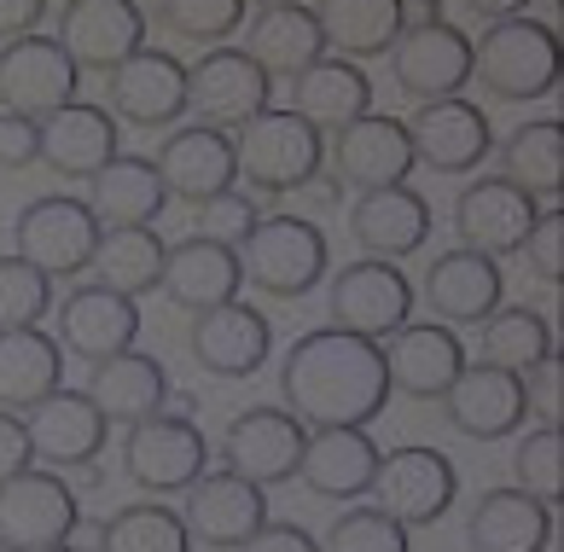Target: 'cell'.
Listing matches in <instances>:
<instances>
[{
    "label": "cell",
    "instance_id": "obj_1",
    "mask_svg": "<svg viewBox=\"0 0 564 552\" xmlns=\"http://www.w3.org/2000/svg\"><path fill=\"white\" fill-rule=\"evenodd\" d=\"M280 401L308 431L315 424H372L390 401L384 344L344 326L303 332L280 360Z\"/></svg>",
    "mask_w": 564,
    "mask_h": 552
},
{
    "label": "cell",
    "instance_id": "obj_2",
    "mask_svg": "<svg viewBox=\"0 0 564 552\" xmlns=\"http://www.w3.org/2000/svg\"><path fill=\"white\" fill-rule=\"evenodd\" d=\"M564 53L558 30L541 18H495V24L471 41V82L500 105H535L558 88Z\"/></svg>",
    "mask_w": 564,
    "mask_h": 552
},
{
    "label": "cell",
    "instance_id": "obj_3",
    "mask_svg": "<svg viewBox=\"0 0 564 552\" xmlns=\"http://www.w3.org/2000/svg\"><path fill=\"white\" fill-rule=\"evenodd\" d=\"M234 163H239V181L250 193L285 198V193H303L326 169V134L315 122H303L291 105H262L257 117L239 122Z\"/></svg>",
    "mask_w": 564,
    "mask_h": 552
},
{
    "label": "cell",
    "instance_id": "obj_4",
    "mask_svg": "<svg viewBox=\"0 0 564 552\" xmlns=\"http://www.w3.org/2000/svg\"><path fill=\"white\" fill-rule=\"evenodd\" d=\"M239 250V268H245V285H257L268 296H308L326 268H332V245L326 232L308 221V216H257V227L234 245Z\"/></svg>",
    "mask_w": 564,
    "mask_h": 552
},
{
    "label": "cell",
    "instance_id": "obj_5",
    "mask_svg": "<svg viewBox=\"0 0 564 552\" xmlns=\"http://www.w3.org/2000/svg\"><path fill=\"white\" fill-rule=\"evenodd\" d=\"M76 488L53 465H24L0 477V546L12 552H58L76 535Z\"/></svg>",
    "mask_w": 564,
    "mask_h": 552
},
{
    "label": "cell",
    "instance_id": "obj_6",
    "mask_svg": "<svg viewBox=\"0 0 564 552\" xmlns=\"http://www.w3.org/2000/svg\"><path fill=\"white\" fill-rule=\"evenodd\" d=\"M122 472H129L145 495H181L210 472V442L193 424V413H145L122 436Z\"/></svg>",
    "mask_w": 564,
    "mask_h": 552
},
{
    "label": "cell",
    "instance_id": "obj_7",
    "mask_svg": "<svg viewBox=\"0 0 564 552\" xmlns=\"http://www.w3.org/2000/svg\"><path fill=\"white\" fill-rule=\"evenodd\" d=\"M99 216L88 209V198H70V193H53V198H35L18 209L12 221V257L35 262L47 280H76L88 273L94 262V245H99Z\"/></svg>",
    "mask_w": 564,
    "mask_h": 552
},
{
    "label": "cell",
    "instance_id": "obj_8",
    "mask_svg": "<svg viewBox=\"0 0 564 552\" xmlns=\"http://www.w3.org/2000/svg\"><path fill=\"white\" fill-rule=\"evenodd\" d=\"M390 58V76L413 105L425 99H448L471 82V35L454 30L448 18H408V30L395 35Z\"/></svg>",
    "mask_w": 564,
    "mask_h": 552
},
{
    "label": "cell",
    "instance_id": "obj_9",
    "mask_svg": "<svg viewBox=\"0 0 564 552\" xmlns=\"http://www.w3.org/2000/svg\"><path fill=\"white\" fill-rule=\"evenodd\" d=\"M326 321L384 344L395 326L413 321V280L384 257L349 262V268L332 273V285H326Z\"/></svg>",
    "mask_w": 564,
    "mask_h": 552
},
{
    "label": "cell",
    "instance_id": "obj_10",
    "mask_svg": "<svg viewBox=\"0 0 564 552\" xmlns=\"http://www.w3.org/2000/svg\"><path fill=\"white\" fill-rule=\"evenodd\" d=\"M82 88V71L76 58L58 47V35H18V41H0V105L7 111H24V117H53L58 105H70Z\"/></svg>",
    "mask_w": 564,
    "mask_h": 552
},
{
    "label": "cell",
    "instance_id": "obj_11",
    "mask_svg": "<svg viewBox=\"0 0 564 552\" xmlns=\"http://www.w3.org/2000/svg\"><path fill=\"white\" fill-rule=\"evenodd\" d=\"M459 495V472L443 448H395L379 454V472H372V506H384L395 523L420 529L448 518V506Z\"/></svg>",
    "mask_w": 564,
    "mask_h": 552
},
{
    "label": "cell",
    "instance_id": "obj_12",
    "mask_svg": "<svg viewBox=\"0 0 564 552\" xmlns=\"http://www.w3.org/2000/svg\"><path fill=\"white\" fill-rule=\"evenodd\" d=\"M303 442H308V424L291 413V408H245L239 419H227V436H221V465L239 472L262 488H280L297 477V459H303Z\"/></svg>",
    "mask_w": 564,
    "mask_h": 552
},
{
    "label": "cell",
    "instance_id": "obj_13",
    "mask_svg": "<svg viewBox=\"0 0 564 552\" xmlns=\"http://www.w3.org/2000/svg\"><path fill=\"white\" fill-rule=\"evenodd\" d=\"M436 401H443L454 431L471 436V442H500V436L524 431V419H530L524 378L495 367V360H466V367L454 372V385Z\"/></svg>",
    "mask_w": 564,
    "mask_h": 552
},
{
    "label": "cell",
    "instance_id": "obj_14",
    "mask_svg": "<svg viewBox=\"0 0 564 552\" xmlns=\"http://www.w3.org/2000/svg\"><path fill=\"white\" fill-rule=\"evenodd\" d=\"M262 105H274V76L245 47H210L198 65H186V111H198V122L239 129Z\"/></svg>",
    "mask_w": 564,
    "mask_h": 552
},
{
    "label": "cell",
    "instance_id": "obj_15",
    "mask_svg": "<svg viewBox=\"0 0 564 552\" xmlns=\"http://www.w3.org/2000/svg\"><path fill=\"white\" fill-rule=\"evenodd\" d=\"M158 181L163 193L181 204H204L239 186V163H234V134L216 122H170V140L158 145Z\"/></svg>",
    "mask_w": 564,
    "mask_h": 552
},
{
    "label": "cell",
    "instance_id": "obj_16",
    "mask_svg": "<svg viewBox=\"0 0 564 552\" xmlns=\"http://www.w3.org/2000/svg\"><path fill=\"white\" fill-rule=\"evenodd\" d=\"M413 175V134L402 117L384 111H361L332 134V181L338 186H402Z\"/></svg>",
    "mask_w": 564,
    "mask_h": 552
},
{
    "label": "cell",
    "instance_id": "obj_17",
    "mask_svg": "<svg viewBox=\"0 0 564 552\" xmlns=\"http://www.w3.org/2000/svg\"><path fill=\"white\" fill-rule=\"evenodd\" d=\"M413 134V163H425L431 175H471L477 163L495 152V129L484 117V105L471 99H425L420 117L408 122Z\"/></svg>",
    "mask_w": 564,
    "mask_h": 552
},
{
    "label": "cell",
    "instance_id": "obj_18",
    "mask_svg": "<svg viewBox=\"0 0 564 552\" xmlns=\"http://www.w3.org/2000/svg\"><path fill=\"white\" fill-rule=\"evenodd\" d=\"M186 495V535H193L198 546H216V552H239L245 535L268 518V488L262 483H250L239 472H204L193 488H181Z\"/></svg>",
    "mask_w": 564,
    "mask_h": 552
},
{
    "label": "cell",
    "instance_id": "obj_19",
    "mask_svg": "<svg viewBox=\"0 0 564 552\" xmlns=\"http://www.w3.org/2000/svg\"><path fill=\"white\" fill-rule=\"evenodd\" d=\"M106 99L111 117L134 122V129H170L186 117V65L175 53L140 47L117 71H106Z\"/></svg>",
    "mask_w": 564,
    "mask_h": 552
},
{
    "label": "cell",
    "instance_id": "obj_20",
    "mask_svg": "<svg viewBox=\"0 0 564 552\" xmlns=\"http://www.w3.org/2000/svg\"><path fill=\"white\" fill-rule=\"evenodd\" d=\"M541 198H530L524 186H512L507 175H484L471 186H459L454 198V232L466 250H484V257H518V245H524V232L535 221Z\"/></svg>",
    "mask_w": 564,
    "mask_h": 552
},
{
    "label": "cell",
    "instance_id": "obj_21",
    "mask_svg": "<svg viewBox=\"0 0 564 552\" xmlns=\"http://www.w3.org/2000/svg\"><path fill=\"white\" fill-rule=\"evenodd\" d=\"M58 47L76 58V71H117L129 53L145 47L140 0H65L58 7Z\"/></svg>",
    "mask_w": 564,
    "mask_h": 552
},
{
    "label": "cell",
    "instance_id": "obj_22",
    "mask_svg": "<svg viewBox=\"0 0 564 552\" xmlns=\"http://www.w3.org/2000/svg\"><path fill=\"white\" fill-rule=\"evenodd\" d=\"M24 424H30L35 465H82V472H94V459L106 454V436H111V419L94 408V396L65 385L41 396Z\"/></svg>",
    "mask_w": 564,
    "mask_h": 552
},
{
    "label": "cell",
    "instance_id": "obj_23",
    "mask_svg": "<svg viewBox=\"0 0 564 552\" xmlns=\"http://www.w3.org/2000/svg\"><path fill=\"white\" fill-rule=\"evenodd\" d=\"M193 360L204 372H216V378H257L268 367V355H274V326H268V314L262 309H250V303H216V309H204L193 314Z\"/></svg>",
    "mask_w": 564,
    "mask_h": 552
},
{
    "label": "cell",
    "instance_id": "obj_24",
    "mask_svg": "<svg viewBox=\"0 0 564 552\" xmlns=\"http://www.w3.org/2000/svg\"><path fill=\"white\" fill-rule=\"evenodd\" d=\"M379 442H372L367 424H315L303 442L297 477L308 483V495L321 500H361L379 472Z\"/></svg>",
    "mask_w": 564,
    "mask_h": 552
},
{
    "label": "cell",
    "instance_id": "obj_25",
    "mask_svg": "<svg viewBox=\"0 0 564 552\" xmlns=\"http://www.w3.org/2000/svg\"><path fill=\"white\" fill-rule=\"evenodd\" d=\"M420 296H425V309L443 326H484L489 314L500 309V296H507V280H500L495 257L459 245V250H443V257L431 262Z\"/></svg>",
    "mask_w": 564,
    "mask_h": 552
},
{
    "label": "cell",
    "instance_id": "obj_26",
    "mask_svg": "<svg viewBox=\"0 0 564 552\" xmlns=\"http://www.w3.org/2000/svg\"><path fill=\"white\" fill-rule=\"evenodd\" d=\"M158 291L170 296L181 314H204L216 303H234L245 291V268H239V250L234 245H216L193 232V239H181L163 250V280Z\"/></svg>",
    "mask_w": 564,
    "mask_h": 552
},
{
    "label": "cell",
    "instance_id": "obj_27",
    "mask_svg": "<svg viewBox=\"0 0 564 552\" xmlns=\"http://www.w3.org/2000/svg\"><path fill=\"white\" fill-rule=\"evenodd\" d=\"M466 367V344L454 337V326H431V321H408L384 337V372L390 390H402L408 401H436L454 372Z\"/></svg>",
    "mask_w": 564,
    "mask_h": 552
},
{
    "label": "cell",
    "instance_id": "obj_28",
    "mask_svg": "<svg viewBox=\"0 0 564 552\" xmlns=\"http://www.w3.org/2000/svg\"><path fill=\"white\" fill-rule=\"evenodd\" d=\"M349 232L355 245L367 250V257H384V262H402L413 250H425L431 239V204L425 193H413V186H372L349 204Z\"/></svg>",
    "mask_w": 564,
    "mask_h": 552
},
{
    "label": "cell",
    "instance_id": "obj_29",
    "mask_svg": "<svg viewBox=\"0 0 564 552\" xmlns=\"http://www.w3.org/2000/svg\"><path fill=\"white\" fill-rule=\"evenodd\" d=\"M117 152H122V134H117V117L106 105L70 99V105H58L53 117H41V158H47L53 175L88 181L94 169H106Z\"/></svg>",
    "mask_w": 564,
    "mask_h": 552
},
{
    "label": "cell",
    "instance_id": "obj_30",
    "mask_svg": "<svg viewBox=\"0 0 564 552\" xmlns=\"http://www.w3.org/2000/svg\"><path fill=\"white\" fill-rule=\"evenodd\" d=\"M134 337H140V303L111 291V285H99V280L70 291L65 309H58V344H65V355H82L88 367L117 355V349H129Z\"/></svg>",
    "mask_w": 564,
    "mask_h": 552
},
{
    "label": "cell",
    "instance_id": "obj_31",
    "mask_svg": "<svg viewBox=\"0 0 564 552\" xmlns=\"http://www.w3.org/2000/svg\"><path fill=\"white\" fill-rule=\"evenodd\" d=\"M315 24L332 58L367 65V58H384L408 30V0H321Z\"/></svg>",
    "mask_w": 564,
    "mask_h": 552
},
{
    "label": "cell",
    "instance_id": "obj_32",
    "mask_svg": "<svg viewBox=\"0 0 564 552\" xmlns=\"http://www.w3.org/2000/svg\"><path fill=\"white\" fill-rule=\"evenodd\" d=\"M291 111H297L303 122H315L321 134H338L344 122L372 111V82H367L361 65L321 53L315 65H303L297 76H291Z\"/></svg>",
    "mask_w": 564,
    "mask_h": 552
},
{
    "label": "cell",
    "instance_id": "obj_33",
    "mask_svg": "<svg viewBox=\"0 0 564 552\" xmlns=\"http://www.w3.org/2000/svg\"><path fill=\"white\" fill-rule=\"evenodd\" d=\"M466 541L477 552H541L553 541V500H541L518 483L489 488V495L477 500V512H471Z\"/></svg>",
    "mask_w": 564,
    "mask_h": 552
},
{
    "label": "cell",
    "instance_id": "obj_34",
    "mask_svg": "<svg viewBox=\"0 0 564 552\" xmlns=\"http://www.w3.org/2000/svg\"><path fill=\"white\" fill-rule=\"evenodd\" d=\"M88 396L94 408L106 413L111 424H134L145 413H158L163 401H170V372H163L158 355L145 349H117L106 360H94V378H88Z\"/></svg>",
    "mask_w": 564,
    "mask_h": 552
},
{
    "label": "cell",
    "instance_id": "obj_35",
    "mask_svg": "<svg viewBox=\"0 0 564 552\" xmlns=\"http://www.w3.org/2000/svg\"><path fill=\"white\" fill-rule=\"evenodd\" d=\"M65 385V344L41 326H0V408L30 413Z\"/></svg>",
    "mask_w": 564,
    "mask_h": 552
},
{
    "label": "cell",
    "instance_id": "obj_36",
    "mask_svg": "<svg viewBox=\"0 0 564 552\" xmlns=\"http://www.w3.org/2000/svg\"><path fill=\"white\" fill-rule=\"evenodd\" d=\"M163 204H170V193H163L152 158L117 152L106 169L88 175V209L99 216V227H145L163 216Z\"/></svg>",
    "mask_w": 564,
    "mask_h": 552
},
{
    "label": "cell",
    "instance_id": "obj_37",
    "mask_svg": "<svg viewBox=\"0 0 564 552\" xmlns=\"http://www.w3.org/2000/svg\"><path fill=\"white\" fill-rule=\"evenodd\" d=\"M245 53L257 58V65L268 76H297L303 65H315V58L326 53V41H321V24H315V7H303V0H291V7H268L257 12V24H250L245 35Z\"/></svg>",
    "mask_w": 564,
    "mask_h": 552
},
{
    "label": "cell",
    "instance_id": "obj_38",
    "mask_svg": "<svg viewBox=\"0 0 564 552\" xmlns=\"http://www.w3.org/2000/svg\"><path fill=\"white\" fill-rule=\"evenodd\" d=\"M163 232H152V221L145 227H106L99 232V245H94V262H88V273L99 285H111V291H122V296H140L145 291H158V280H163Z\"/></svg>",
    "mask_w": 564,
    "mask_h": 552
},
{
    "label": "cell",
    "instance_id": "obj_39",
    "mask_svg": "<svg viewBox=\"0 0 564 552\" xmlns=\"http://www.w3.org/2000/svg\"><path fill=\"white\" fill-rule=\"evenodd\" d=\"M495 152H500V175L512 186H524L530 198H558L564 193V129H558V117H535L524 129H512Z\"/></svg>",
    "mask_w": 564,
    "mask_h": 552
},
{
    "label": "cell",
    "instance_id": "obj_40",
    "mask_svg": "<svg viewBox=\"0 0 564 552\" xmlns=\"http://www.w3.org/2000/svg\"><path fill=\"white\" fill-rule=\"evenodd\" d=\"M541 355H553V321L530 303H500L484 321V360L507 372H530Z\"/></svg>",
    "mask_w": 564,
    "mask_h": 552
},
{
    "label": "cell",
    "instance_id": "obj_41",
    "mask_svg": "<svg viewBox=\"0 0 564 552\" xmlns=\"http://www.w3.org/2000/svg\"><path fill=\"white\" fill-rule=\"evenodd\" d=\"M99 546L106 552H186L193 535H186L181 512L158 500H140V506H122V512L99 529Z\"/></svg>",
    "mask_w": 564,
    "mask_h": 552
},
{
    "label": "cell",
    "instance_id": "obj_42",
    "mask_svg": "<svg viewBox=\"0 0 564 552\" xmlns=\"http://www.w3.org/2000/svg\"><path fill=\"white\" fill-rule=\"evenodd\" d=\"M245 0H158V18L170 24V35L198 41V47H216L245 24Z\"/></svg>",
    "mask_w": 564,
    "mask_h": 552
},
{
    "label": "cell",
    "instance_id": "obj_43",
    "mask_svg": "<svg viewBox=\"0 0 564 552\" xmlns=\"http://www.w3.org/2000/svg\"><path fill=\"white\" fill-rule=\"evenodd\" d=\"M53 309V280L24 257H0V326H41Z\"/></svg>",
    "mask_w": 564,
    "mask_h": 552
},
{
    "label": "cell",
    "instance_id": "obj_44",
    "mask_svg": "<svg viewBox=\"0 0 564 552\" xmlns=\"http://www.w3.org/2000/svg\"><path fill=\"white\" fill-rule=\"evenodd\" d=\"M512 483L530 488V495H541V500L564 495V431H558V424H541V431H530L524 442H518Z\"/></svg>",
    "mask_w": 564,
    "mask_h": 552
},
{
    "label": "cell",
    "instance_id": "obj_45",
    "mask_svg": "<svg viewBox=\"0 0 564 552\" xmlns=\"http://www.w3.org/2000/svg\"><path fill=\"white\" fill-rule=\"evenodd\" d=\"M332 552H408V523H395L384 506H355L326 529Z\"/></svg>",
    "mask_w": 564,
    "mask_h": 552
},
{
    "label": "cell",
    "instance_id": "obj_46",
    "mask_svg": "<svg viewBox=\"0 0 564 552\" xmlns=\"http://www.w3.org/2000/svg\"><path fill=\"white\" fill-rule=\"evenodd\" d=\"M535 268V280L558 285L564 280V209H535V221L524 232V245H518Z\"/></svg>",
    "mask_w": 564,
    "mask_h": 552
},
{
    "label": "cell",
    "instance_id": "obj_47",
    "mask_svg": "<svg viewBox=\"0 0 564 552\" xmlns=\"http://www.w3.org/2000/svg\"><path fill=\"white\" fill-rule=\"evenodd\" d=\"M250 227H257V204H250L245 193H234V186L198 204V232H204V239H216V245H239Z\"/></svg>",
    "mask_w": 564,
    "mask_h": 552
},
{
    "label": "cell",
    "instance_id": "obj_48",
    "mask_svg": "<svg viewBox=\"0 0 564 552\" xmlns=\"http://www.w3.org/2000/svg\"><path fill=\"white\" fill-rule=\"evenodd\" d=\"M524 378V401H530V419L541 424H564V360L558 349L553 355H541L530 372H518Z\"/></svg>",
    "mask_w": 564,
    "mask_h": 552
},
{
    "label": "cell",
    "instance_id": "obj_49",
    "mask_svg": "<svg viewBox=\"0 0 564 552\" xmlns=\"http://www.w3.org/2000/svg\"><path fill=\"white\" fill-rule=\"evenodd\" d=\"M41 163V122L24 111H0V169Z\"/></svg>",
    "mask_w": 564,
    "mask_h": 552
},
{
    "label": "cell",
    "instance_id": "obj_50",
    "mask_svg": "<svg viewBox=\"0 0 564 552\" xmlns=\"http://www.w3.org/2000/svg\"><path fill=\"white\" fill-rule=\"evenodd\" d=\"M315 552L321 541L315 535H308V529H297V523H257V529H250V535H245V552Z\"/></svg>",
    "mask_w": 564,
    "mask_h": 552
},
{
    "label": "cell",
    "instance_id": "obj_51",
    "mask_svg": "<svg viewBox=\"0 0 564 552\" xmlns=\"http://www.w3.org/2000/svg\"><path fill=\"white\" fill-rule=\"evenodd\" d=\"M24 465H35V454H30V424L18 419L12 408H0V477L24 472Z\"/></svg>",
    "mask_w": 564,
    "mask_h": 552
},
{
    "label": "cell",
    "instance_id": "obj_52",
    "mask_svg": "<svg viewBox=\"0 0 564 552\" xmlns=\"http://www.w3.org/2000/svg\"><path fill=\"white\" fill-rule=\"evenodd\" d=\"M41 18H47V0H0V41L30 35Z\"/></svg>",
    "mask_w": 564,
    "mask_h": 552
},
{
    "label": "cell",
    "instance_id": "obj_53",
    "mask_svg": "<svg viewBox=\"0 0 564 552\" xmlns=\"http://www.w3.org/2000/svg\"><path fill=\"white\" fill-rule=\"evenodd\" d=\"M459 7L466 12H477V18H518V12H530V0H459Z\"/></svg>",
    "mask_w": 564,
    "mask_h": 552
},
{
    "label": "cell",
    "instance_id": "obj_54",
    "mask_svg": "<svg viewBox=\"0 0 564 552\" xmlns=\"http://www.w3.org/2000/svg\"><path fill=\"white\" fill-rule=\"evenodd\" d=\"M245 7H257V12H268V7H291V0H245Z\"/></svg>",
    "mask_w": 564,
    "mask_h": 552
}]
</instances>
